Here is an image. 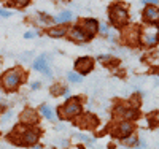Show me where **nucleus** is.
Instances as JSON below:
<instances>
[{"label": "nucleus", "instance_id": "nucleus-1", "mask_svg": "<svg viewBox=\"0 0 159 149\" xmlns=\"http://www.w3.org/2000/svg\"><path fill=\"white\" fill-rule=\"evenodd\" d=\"M13 135L10 137V140L16 144H22V146H30L35 144L40 138V132L30 127H16L11 132Z\"/></svg>", "mask_w": 159, "mask_h": 149}, {"label": "nucleus", "instance_id": "nucleus-2", "mask_svg": "<svg viewBox=\"0 0 159 149\" xmlns=\"http://www.w3.org/2000/svg\"><path fill=\"white\" fill-rule=\"evenodd\" d=\"M83 111V106H81V100L80 97H73L69 99L61 108H59V117L62 121H67V119H73L76 116H80Z\"/></svg>", "mask_w": 159, "mask_h": 149}, {"label": "nucleus", "instance_id": "nucleus-3", "mask_svg": "<svg viewBox=\"0 0 159 149\" xmlns=\"http://www.w3.org/2000/svg\"><path fill=\"white\" fill-rule=\"evenodd\" d=\"M108 18H110V21L115 27H123L129 22V13L123 5L113 3L108 10Z\"/></svg>", "mask_w": 159, "mask_h": 149}, {"label": "nucleus", "instance_id": "nucleus-4", "mask_svg": "<svg viewBox=\"0 0 159 149\" xmlns=\"http://www.w3.org/2000/svg\"><path fill=\"white\" fill-rule=\"evenodd\" d=\"M24 75L19 68H13V70H8L3 76H2V86L7 89V90H15L19 87L21 81H22Z\"/></svg>", "mask_w": 159, "mask_h": 149}, {"label": "nucleus", "instance_id": "nucleus-5", "mask_svg": "<svg viewBox=\"0 0 159 149\" xmlns=\"http://www.w3.org/2000/svg\"><path fill=\"white\" fill-rule=\"evenodd\" d=\"M157 42H159V27L154 24L143 27L140 32V43L145 46H156Z\"/></svg>", "mask_w": 159, "mask_h": 149}, {"label": "nucleus", "instance_id": "nucleus-6", "mask_svg": "<svg viewBox=\"0 0 159 149\" xmlns=\"http://www.w3.org/2000/svg\"><path fill=\"white\" fill-rule=\"evenodd\" d=\"M115 116H118L119 119H123V121H132V119H137L139 111H137V108L130 106V105L124 106V105L119 103L115 108Z\"/></svg>", "mask_w": 159, "mask_h": 149}, {"label": "nucleus", "instance_id": "nucleus-7", "mask_svg": "<svg viewBox=\"0 0 159 149\" xmlns=\"http://www.w3.org/2000/svg\"><path fill=\"white\" fill-rule=\"evenodd\" d=\"M132 130H134V125H132L130 122H127V121H121V122H118L111 129V133H113V137H116L119 140H124L126 137L132 135Z\"/></svg>", "mask_w": 159, "mask_h": 149}, {"label": "nucleus", "instance_id": "nucleus-8", "mask_svg": "<svg viewBox=\"0 0 159 149\" xmlns=\"http://www.w3.org/2000/svg\"><path fill=\"white\" fill-rule=\"evenodd\" d=\"M92 67H94V60H92V57L84 56V57H80V59L75 60V70H76L78 75H81V76L88 75L92 70Z\"/></svg>", "mask_w": 159, "mask_h": 149}, {"label": "nucleus", "instance_id": "nucleus-9", "mask_svg": "<svg viewBox=\"0 0 159 149\" xmlns=\"http://www.w3.org/2000/svg\"><path fill=\"white\" fill-rule=\"evenodd\" d=\"M78 25L81 27V30H83L89 38H92V37H94V35L99 32V22H97L96 19H92V18H86V19H83Z\"/></svg>", "mask_w": 159, "mask_h": 149}, {"label": "nucleus", "instance_id": "nucleus-10", "mask_svg": "<svg viewBox=\"0 0 159 149\" xmlns=\"http://www.w3.org/2000/svg\"><path fill=\"white\" fill-rule=\"evenodd\" d=\"M76 124H78L80 127H81V129L92 130V129H96V127L99 125V119H97V116L88 113V114H83L81 117H80Z\"/></svg>", "mask_w": 159, "mask_h": 149}, {"label": "nucleus", "instance_id": "nucleus-11", "mask_svg": "<svg viewBox=\"0 0 159 149\" xmlns=\"http://www.w3.org/2000/svg\"><path fill=\"white\" fill-rule=\"evenodd\" d=\"M67 35H69V38L72 40V42H76V43H83V42H88V40H91V38L81 30V27H80V25H73L72 29H69Z\"/></svg>", "mask_w": 159, "mask_h": 149}, {"label": "nucleus", "instance_id": "nucleus-12", "mask_svg": "<svg viewBox=\"0 0 159 149\" xmlns=\"http://www.w3.org/2000/svg\"><path fill=\"white\" fill-rule=\"evenodd\" d=\"M143 18H145V21H147V22L156 25V22L159 21V8H156L153 5L147 7V8L143 10Z\"/></svg>", "mask_w": 159, "mask_h": 149}, {"label": "nucleus", "instance_id": "nucleus-13", "mask_svg": "<svg viewBox=\"0 0 159 149\" xmlns=\"http://www.w3.org/2000/svg\"><path fill=\"white\" fill-rule=\"evenodd\" d=\"M34 68H35L37 72L45 73L46 76H51V72H49V65H48L46 56H40V57H37L35 62H34Z\"/></svg>", "mask_w": 159, "mask_h": 149}, {"label": "nucleus", "instance_id": "nucleus-14", "mask_svg": "<svg viewBox=\"0 0 159 149\" xmlns=\"http://www.w3.org/2000/svg\"><path fill=\"white\" fill-rule=\"evenodd\" d=\"M19 119L24 124H37L38 122V114L34 110H30V108H25V110L21 113Z\"/></svg>", "mask_w": 159, "mask_h": 149}, {"label": "nucleus", "instance_id": "nucleus-15", "mask_svg": "<svg viewBox=\"0 0 159 149\" xmlns=\"http://www.w3.org/2000/svg\"><path fill=\"white\" fill-rule=\"evenodd\" d=\"M137 30H139L137 27H132V30H127V33H126L127 43L134 45V46L140 43V32H137Z\"/></svg>", "mask_w": 159, "mask_h": 149}, {"label": "nucleus", "instance_id": "nucleus-16", "mask_svg": "<svg viewBox=\"0 0 159 149\" xmlns=\"http://www.w3.org/2000/svg\"><path fill=\"white\" fill-rule=\"evenodd\" d=\"M67 32H69V29L65 25H57V27H52V29H49L48 30V35L49 37H54V38H61V37H64V35H67Z\"/></svg>", "mask_w": 159, "mask_h": 149}, {"label": "nucleus", "instance_id": "nucleus-17", "mask_svg": "<svg viewBox=\"0 0 159 149\" xmlns=\"http://www.w3.org/2000/svg\"><path fill=\"white\" fill-rule=\"evenodd\" d=\"M73 18V15H72V11H69V10H65V11H62V13H59V15L56 16V22L59 24V25H64L65 22H69L70 19Z\"/></svg>", "mask_w": 159, "mask_h": 149}, {"label": "nucleus", "instance_id": "nucleus-18", "mask_svg": "<svg viewBox=\"0 0 159 149\" xmlns=\"http://www.w3.org/2000/svg\"><path fill=\"white\" fill-rule=\"evenodd\" d=\"M123 143H124V146H127V147H135V146H139V138L135 137L134 133H132V135H129V137H126V138L123 140Z\"/></svg>", "mask_w": 159, "mask_h": 149}, {"label": "nucleus", "instance_id": "nucleus-19", "mask_svg": "<svg viewBox=\"0 0 159 149\" xmlns=\"http://www.w3.org/2000/svg\"><path fill=\"white\" fill-rule=\"evenodd\" d=\"M99 60L107 65V67H113V65H118V60L113 57V56H99Z\"/></svg>", "mask_w": 159, "mask_h": 149}, {"label": "nucleus", "instance_id": "nucleus-20", "mask_svg": "<svg viewBox=\"0 0 159 149\" xmlns=\"http://www.w3.org/2000/svg\"><path fill=\"white\" fill-rule=\"evenodd\" d=\"M40 111H42V114H43L46 119H54V113H52V110H51L48 105L40 106Z\"/></svg>", "mask_w": 159, "mask_h": 149}, {"label": "nucleus", "instance_id": "nucleus-21", "mask_svg": "<svg viewBox=\"0 0 159 149\" xmlns=\"http://www.w3.org/2000/svg\"><path fill=\"white\" fill-rule=\"evenodd\" d=\"M67 79L70 81V83H81L83 76L78 75L76 72H70V73H67Z\"/></svg>", "mask_w": 159, "mask_h": 149}, {"label": "nucleus", "instance_id": "nucleus-22", "mask_svg": "<svg viewBox=\"0 0 159 149\" xmlns=\"http://www.w3.org/2000/svg\"><path fill=\"white\" fill-rule=\"evenodd\" d=\"M148 121H150V125L154 127V125H159V111L157 113H151L148 116Z\"/></svg>", "mask_w": 159, "mask_h": 149}, {"label": "nucleus", "instance_id": "nucleus-23", "mask_svg": "<svg viewBox=\"0 0 159 149\" xmlns=\"http://www.w3.org/2000/svg\"><path fill=\"white\" fill-rule=\"evenodd\" d=\"M51 94H52V95H61V94H65V89L62 87V86H56V87H52L51 89Z\"/></svg>", "mask_w": 159, "mask_h": 149}, {"label": "nucleus", "instance_id": "nucleus-24", "mask_svg": "<svg viewBox=\"0 0 159 149\" xmlns=\"http://www.w3.org/2000/svg\"><path fill=\"white\" fill-rule=\"evenodd\" d=\"M0 16L8 18V16H11V11H7V10H2V8H0Z\"/></svg>", "mask_w": 159, "mask_h": 149}, {"label": "nucleus", "instance_id": "nucleus-25", "mask_svg": "<svg viewBox=\"0 0 159 149\" xmlns=\"http://www.w3.org/2000/svg\"><path fill=\"white\" fill-rule=\"evenodd\" d=\"M24 37H25V38H34V37H37V33H34V32H27V33H24Z\"/></svg>", "mask_w": 159, "mask_h": 149}, {"label": "nucleus", "instance_id": "nucleus-26", "mask_svg": "<svg viewBox=\"0 0 159 149\" xmlns=\"http://www.w3.org/2000/svg\"><path fill=\"white\" fill-rule=\"evenodd\" d=\"M100 30H102V33H107V25L102 24V25H100Z\"/></svg>", "mask_w": 159, "mask_h": 149}, {"label": "nucleus", "instance_id": "nucleus-27", "mask_svg": "<svg viewBox=\"0 0 159 149\" xmlns=\"http://www.w3.org/2000/svg\"><path fill=\"white\" fill-rule=\"evenodd\" d=\"M38 87H40V83H34L32 84V89H38Z\"/></svg>", "mask_w": 159, "mask_h": 149}]
</instances>
